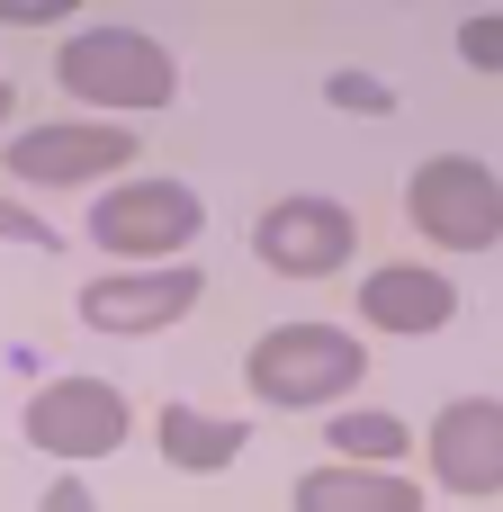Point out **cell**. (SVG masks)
Listing matches in <instances>:
<instances>
[{
  "instance_id": "obj_1",
  "label": "cell",
  "mask_w": 503,
  "mask_h": 512,
  "mask_svg": "<svg viewBox=\"0 0 503 512\" xmlns=\"http://www.w3.org/2000/svg\"><path fill=\"white\" fill-rule=\"evenodd\" d=\"M360 378H369V342L342 333V324H270V333L243 351V387H252L270 414L342 405Z\"/></svg>"
},
{
  "instance_id": "obj_2",
  "label": "cell",
  "mask_w": 503,
  "mask_h": 512,
  "mask_svg": "<svg viewBox=\"0 0 503 512\" xmlns=\"http://www.w3.org/2000/svg\"><path fill=\"white\" fill-rule=\"evenodd\" d=\"M54 81L81 99V108H171L180 99V63L162 36L144 27H72L54 45Z\"/></svg>"
},
{
  "instance_id": "obj_3",
  "label": "cell",
  "mask_w": 503,
  "mask_h": 512,
  "mask_svg": "<svg viewBox=\"0 0 503 512\" xmlns=\"http://www.w3.org/2000/svg\"><path fill=\"white\" fill-rule=\"evenodd\" d=\"M198 225H207V198L189 189V180H108L99 198H90V243L108 252V261H126V270H162V261H180L189 243H198Z\"/></svg>"
},
{
  "instance_id": "obj_4",
  "label": "cell",
  "mask_w": 503,
  "mask_h": 512,
  "mask_svg": "<svg viewBox=\"0 0 503 512\" xmlns=\"http://www.w3.org/2000/svg\"><path fill=\"white\" fill-rule=\"evenodd\" d=\"M405 225L441 252H495L503 243V180L477 153H432L405 180Z\"/></svg>"
},
{
  "instance_id": "obj_5",
  "label": "cell",
  "mask_w": 503,
  "mask_h": 512,
  "mask_svg": "<svg viewBox=\"0 0 503 512\" xmlns=\"http://www.w3.org/2000/svg\"><path fill=\"white\" fill-rule=\"evenodd\" d=\"M18 432H27L45 459H63V468H90V459L126 450V432H135V405H126L108 378H45V387L27 396Z\"/></svg>"
},
{
  "instance_id": "obj_6",
  "label": "cell",
  "mask_w": 503,
  "mask_h": 512,
  "mask_svg": "<svg viewBox=\"0 0 503 512\" xmlns=\"http://www.w3.org/2000/svg\"><path fill=\"white\" fill-rule=\"evenodd\" d=\"M351 252H360V216L342 198L306 189V198H270L252 216V261L279 279H333V270H351Z\"/></svg>"
},
{
  "instance_id": "obj_7",
  "label": "cell",
  "mask_w": 503,
  "mask_h": 512,
  "mask_svg": "<svg viewBox=\"0 0 503 512\" xmlns=\"http://www.w3.org/2000/svg\"><path fill=\"white\" fill-rule=\"evenodd\" d=\"M198 297H207V279L189 261H162V270H99V279H81L72 315L90 333H108V342H144V333H171L180 315H198Z\"/></svg>"
},
{
  "instance_id": "obj_8",
  "label": "cell",
  "mask_w": 503,
  "mask_h": 512,
  "mask_svg": "<svg viewBox=\"0 0 503 512\" xmlns=\"http://www.w3.org/2000/svg\"><path fill=\"white\" fill-rule=\"evenodd\" d=\"M0 162H9V180H27V189H90V180H126L135 135L108 126V117H63V126H27Z\"/></svg>"
},
{
  "instance_id": "obj_9",
  "label": "cell",
  "mask_w": 503,
  "mask_h": 512,
  "mask_svg": "<svg viewBox=\"0 0 503 512\" xmlns=\"http://www.w3.org/2000/svg\"><path fill=\"white\" fill-rule=\"evenodd\" d=\"M414 450L432 459V486H441V495H503V396H459V405H441Z\"/></svg>"
},
{
  "instance_id": "obj_10",
  "label": "cell",
  "mask_w": 503,
  "mask_h": 512,
  "mask_svg": "<svg viewBox=\"0 0 503 512\" xmlns=\"http://www.w3.org/2000/svg\"><path fill=\"white\" fill-rule=\"evenodd\" d=\"M450 315H459V288H450L441 270H423V261H378V270L360 279V324H369V333L423 342V333H441Z\"/></svg>"
},
{
  "instance_id": "obj_11",
  "label": "cell",
  "mask_w": 503,
  "mask_h": 512,
  "mask_svg": "<svg viewBox=\"0 0 503 512\" xmlns=\"http://www.w3.org/2000/svg\"><path fill=\"white\" fill-rule=\"evenodd\" d=\"M288 504L297 512H423V486L396 477V468H342V459H324V468H306L288 486Z\"/></svg>"
},
{
  "instance_id": "obj_12",
  "label": "cell",
  "mask_w": 503,
  "mask_h": 512,
  "mask_svg": "<svg viewBox=\"0 0 503 512\" xmlns=\"http://www.w3.org/2000/svg\"><path fill=\"white\" fill-rule=\"evenodd\" d=\"M153 441H162V459H171L180 477H225V468L243 459L252 423H234V414H198V405H162V414H153Z\"/></svg>"
},
{
  "instance_id": "obj_13",
  "label": "cell",
  "mask_w": 503,
  "mask_h": 512,
  "mask_svg": "<svg viewBox=\"0 0 503 512\" xmlns=\"http://www.w3.org/2000/svg\"><path fill=\"white\" fill-rule=\"evenodd\" d=\"M324 450L342 459V468H396L405 450H414V432H405V414H360V405H342L333 423H324Z\"/></svg>"
},
{
  "instance_id": "obj_14",
  "label": "cell",
  "mask_w": 503,
  "mask_h": 512,
  "mask_svg": "<svg viewBox=\"0 0 503 512\" xmlns=\"http://www.w3.org/2000/svg\"><path fill=\"white\" fill-rule=\"evenodd\" d=\"M459 63L468 72H503V9H468L459 18Z\"/></svg>"
},
{
  "instance_id": "obj_15",
  "label": "cell",
  "mask_w": 503,
  "mask_h": 512,
  "mask_svg": "<svg viewBox=\"0 0 503 512\" xmlns=\"http://www.w3.org/2000/svg\"><path fill=\"white\" fill-rule=\"evenodd\" d=\"M324 99H333V108H360V117H396V90H387L378 72H333Z\"/></svg>"
},
{
  "instance_id": "obj_16",
  "label": "cell",
  "mask_w": 503,
  "mask_h": 512,
  "mask_svg": "<svg viewBox=\"0 0 503 512\" xmlns=\"http://www.w3.org/2000/svg\"><path fill=\"white\" fill-rule=\"evenodd\" d=\"M0 243H27V252H63V234H54V225H36V216H27V207H9V198H0Z\"/></svg>"
},
{
  "instance_id": "obj_17",
  "label": "cell",
  "mask_w": 503,
  "mask_h": 512,
  "mask_svg": "<svg viewBox=\"0 0 503 512\" xmlns=\"http://www.w3.org/2000/svg\"><path fill=\"white\" fill-rule=\"evenodd\" d=\"M63 9H72V0H0V18H9V27H54Z\"/></svg>"
},
{
  "instance_id": "obj_18",
  "label": "cell",
  "mask_w": 503,
  "mask_h": 512,
  "mask_svg": "<svg viewBox=\"0 0 503 512\" xmlns=\"http://www.w3.org/2000/svg\"><path fill=\"white\" fill-rule=\"evenodd\" d=\"M45 512H99V504H90L81 477H54V486H45Z\"/></svg>"
},
{
  "instance_id": "obj_19",
  "label": "cell",
  "mask_w": 503,
  "mask_h": 512,
  "mask_svg": "<svg viewBox=\"0 0 503 512\" xmlns=\"http://www.w3.org/2000/svg\"><path fill=\"white\" fill-rule=\"evenodd\" d=\"M9 108H18V81H9V72H0V117H9Z\"/></svg>"
}]
</instances>
